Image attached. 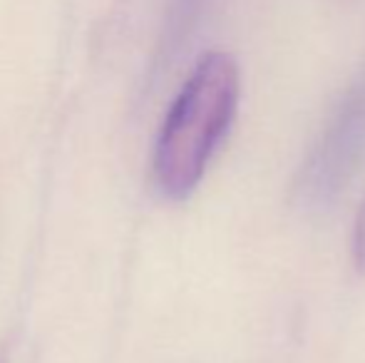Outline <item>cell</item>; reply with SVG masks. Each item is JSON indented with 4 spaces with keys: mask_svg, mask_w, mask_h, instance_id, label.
<instances>
[{
    "mask_svg": "<svg viewBox=\"0 0 365 363\" xmlns=\"http://www.w3.org/2000/svg\"><path fill=\"white\" fill-rule=\"evenodd\" d=\"M239 97V63L224 50L202 55L169 105L154 140L152 180L162 197L182 202L199 187L234 125Z\"/></svg>",
    "mask_w": 365,
    "mask_h": 363,
    "instance_id": "cell-1",
    "label": "cell"
},
{
    "mask_svg": "<svg viewBox=\"0 0 365 363\" xmlns=\"http://www.w3.org/2000/svg\"><path fill=\"white\" fill-rule=\"evenodd\" d=\"M365 162V70L348 85L308 150L296 177V204L306 212L333 207Z\"/></svg>",
    "mask_w": 365,
    "mask_h": 363,
    "instance_id": "cell-2",
    "label": "cell"
},
{
    "mask_svg": "<svg viewBox=\"0 0 365 363\" xmlns=\"http://www.w3.org/2000/svg\"><path fill=\"white\" fill-rule=\"evenodd\" d=\"M207 5L209 0H172L167 15V28H164V45L169 50L177 48L182 40H187V35L199 23Z\"/></svg>",
    "mask_w": 365,
    "mask_h": 363,
    "instance_id": "cell-3",
    "label": "cell"
},
{
    "mask_svg": "<svg viewBox=\"0 0 365 363\" xmlns=\"http://www.w3.org/2000/svg\"><path fill=\"white\" fill-rule=\"evenodd\" d=\"M351 252H353V264H356V269L361 274H365V199L356 214V224H353Z\"/></svg>",
    "mask_w": 365,
    "mask_h": 363,
    "instance_id": "cell-4",
    "label": "cell"
},
{
    "mask_svg": "<svg viewBox=\"0 0 365 363\" xmlns=\"http://www.w3.org/2000/svg\"><path fill=\"white\" fill-rule=\"evenodd\" d=\"M0 363H10V354H8V346L0 341Z\"/></svg>",
    "mask_w": 365,
    "mask_h": 363,
    "instance_id": "cell-5",
    "label": "cell"
}]
</instances>
